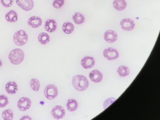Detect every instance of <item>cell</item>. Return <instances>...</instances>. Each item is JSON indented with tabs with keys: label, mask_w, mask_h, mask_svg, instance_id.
<instances>
[{
	"label": "cell",
	"mask_w": 160,
	"mask_h": 120,
	"mask_svg": "<svg viewBox=\"0 0 160 120\" xmlns=\"http://www.w3.org/2000/svg\"><path fill=\"white\" fill-rule=\"evenodd\" d=\"M72 84L74 88L79 92L86 90L89 86V81L87 78L81 74L73 76L72 79Z\"/></svg>",
	"instance_id": "cell-1"
},
{
	"label": "cell",
	"mask_w": 160,
	"mask_h": 120,
	"mask_svg": "<svg viewBox=\"0 0 160 120\" xmlns=\"http://www.w3.org/2000/svg\"><path fill=\"white\" fill-rule=\"evenodd\" d=\"M8 58L11 64L14 65H18L24 60V52L21 49H15L9 53Z\"/></svg>",
	"instance_id": "cell-2"
},
{
	"label": "cell",
	"mask_w": 160,
	"mask_h": 120,
	"mask_svg": "<svg viewBox=\"0 0 160 120\" xmlns=\"http://www.w3.org/2000/svg\"><path fill=\"white\" fill-rule=\"evenodd\" d=\"M28 36L24 30L18 31L14 33L13 40L15 45L18 46H22L27 43Z\"/></svg>",
	"instance_id": "cell-3"
},
{
	"label": "cell",
	"mask_w": 160,
	"mask_h": 120,
	"mask_svg": "<svg viewBox=\"0 0 160 120\" xmlns=\"http://www.w3.org/2000/svg\"><path fill=\"white\" fill-rule=\"evenodd\" d=\"M44 94L48 99L53 100L58 95V87L53 84H49L44 89Z\"/></svg>",
	"instance_id": "cell-4"
},
{
	"label": "cell",
	"mask_w": 160,
	"mask_h": 120,
	"mask_svg": "<svg viewBox=\"0 0 160 120\" xmlns=\"http://www.w3.org/2000/svg\"><path fill=\"white\" fill-rule=\"evenodd\" d=\"M17 5L24 11H30L33 9L34 3L33 0H16Z\"/></svg>",
	"instance_id": "cell-5"
},
{
	"label": "cell",
	"mask_w": 160,
	"mask_h": 120,
	"mask_svg": "<svg viewBox=\"0 0 160 120\" xmlns=\"http://www.w3.org/2000/svg\"><path fill=\"white\" fill-rule=\"evenodd\" d=\"M65 108L61 105H57L53 108L51 111V114L55 119H62L66 115Z\"/></svg>",
	"instance_id": "cell-6"
},
{
	"label": "cell",
	"mask_w": 160,
	"mask_h": 120,
	"mask_svg": "<svg viewBox=\"0 0 160 120\" xmlns=\"http://www.w3.org/2000/svg\"><path fill=\"white\" fill-rule=\"evenodd\" d=\"M32 101L28 97H22L18 100L17 106L20 111L24 112L29 109L32 105Z\"/></svg>",
	"instance_id": "cell-7"
},
{
	"label": "cell",
	"mask_w": 160,
	"mask_h": 120,
	"mask_svg": "<svg viewBox=\"0 0 160 120\" xmlns=\"http://www.w3.org/2000/svg\"><path fill=\"white\" fill-rule=\"evenodd\" d=\"M135 22L130 18L122 19L120 22V26L122 30L125 31H131L135 27Z\"/></svg>",
	"instance_id": "cell-8"
},
{
	"label": "cell",
	"mask_w": 160,
	"mask_h": 120,
	"mask_svg": "<svg viewBox=\"0 0 160 120\" xmlns=\"http://www.w3.org/2000/svg\"><path fill=\"white\" fill-rule=\"evenodd\" d=\"M103 55L104 57L109 60L116 59L119 56V53L117 50L111 47L105 49L103 52Z\"/></svg>",
	"instance_id": "cell-9"
},
{
	"label": "cell",
	"mask_w": 160,
	"mask_h": 120,
	"mask_svg": "<svg viewBox=\"0 0 160 120\" xmlns=\"http://www.w3.org/2000/svg\"><path fill=\"white\" fill-rule=\"evenodd\" d=\"M81 64L85 69H88L93 67L95 65V60L91 56H86L81 60Z\"/></svg>",
	"instance_id": "cell-10"
},
{
	"label": "cell",
	"mask_w": 160,
	"mask_h": 120,
	"mask_svg": "<svg viewBox=\"0 0 160 120\" xmlns=\"http://www.w3.org/2000/svg\"><path fill=\"white\" fill-rule=\"evenodd\" d=\"M118 35L116 32L112 30H108L104 33V38L106 42L112 43L117 41Z\"/></svg>",
	"instance_id": "cell-11"
},
{
	"label": "cell",
	"mask_w": 160,
	"mask_h": 120,
	"mask_svg": "<svg viewBox=\"0 0 160 120\" xmlns=\"http://www.w3.org/2000/svg\"><path fill=\"white\" fill-rule=\"evenodd\" d=\"M43 21L41 18L38 16H32L28 21V24L33 28H37L42 25Z\"/></svg>",
	"instance_id": "cell-12"
},
{
	"label": "cell",
	"mask_w": 160,
	"mask_h": 120,
	"mask_svg": "<svg viewBox=\"0 0 160 120\" xmlns=\"http://www.w3.org/2000/svg\"><path fill=\"white\" fill-rule=\"evenodd\" d=\"M58 28V24L53 19H49L46 21L45 29L47 31L52 33L56 31Z\"/></svg>",
	"instance_id": "cell-13"
},
{
	"label": "cell",
	"mask_w": 160,
	"mask_h": 120,
	"mask_svg": "<svg viewBox=\"0 0 160 120\" xmlns=\"http://www.w3.org/2000/svg\"><path fill=\"white\" fill-rule=\"evenodd\" d=\"M89 78L92 82L97 83L101 82L103 79V74L100 71L94 70L90 73Z\"/></svg>",
	"instance_id": "cell-14"
},
{
	"label": "cell",
	"mask_w": 160,
	"mask_h": 120,
	"mask_svg": "<svg viewBox=\"0 0 160 120\" xmlns=\"http://www.w3.org/2000/svg\"><path fill=\"white\" fill-rule=\"evenodd\" d=\"M5 90L7 93L12 95L16 94L18 88L17 84L14 82H9L6 84L5 86Z\"/></svg>",
	"instance_id": "cell-15"
},
{
	"label": "cell",
	"mask_w": 160,
	"mask_h": 120,
	"mask_svg": "<svg viewBox=\"0 0 160 120\" xmlns=\"http://www.w3.org/2000/svg\"><path fill=\"white\" fill-rule=\"evenodd\" d=\"M112 6L116 10L121 11L126 9L127 3L125 0H114L112 3Z\"/></svg>",
	"instance_id": "cell-16"
},
{
	"label": "cell",
	"mask_w": 160,
	"mask_h": 120,
	"mask_svg": "<svg viewBox=\"0 0 160 120\" xmlns=\"http://www.w3.org/2000/svg\"><path fill=\"white\" fill-rule=\"evenodd\" d=\"M5 18L6 20L8 22H16L18 19L17 12L13 10H11L6 14Z\"/></svg>",
	"instance_id": "cell-17"
},
{
	"label": "cell",
	"mask_w": 160,
	"mask_h": 120,
	"mask_svg": "<svg viewBox=\"0 0 160 120\" xmlns=\"http://www.w3.org/2000/svg\"><path fill=\"white\" fill-rule=\"evenodd\" d=\"M62 30L65 34L72 33L74 30V26L71 22H66L63 24Z\"/></svg>",
	"instance_id": "cell-18"
},
{
	"label": "cell",
	"mask_w": 160,
	"mask_h": 120,
	"mask_svg": "<svg viewBox=\"0 0 160 120\" xmlns=\"http://www.w3.org/2000/svg\"><path fill=\"white\" fill-rule=\"evenodd\" d=\"M50 37L48 34L46 32H41L39 34L38 36V40L39 42L42 45H45L49 42Z\"/></svg>",
	"instance_id": "cell-19"
},
{
	"label": "cell",
	"mask_w": 160,
	"mask_h": 120,
	"mask_svg": "<svg viewBox=\"0 0 160 120\" xmlns=\"http://www.w3.org/2000/svg\"><path fill=\"white\" fill-rule=\"evenodd\" d=\"M117 71L120 77H125L126 76H128L130 74V69L125 65L119 66Z\"/></svg>",
	"instance_id": "cell-20"
},
{
	"label": "cell",
	"mask_w": 160,
	"mask_h": 120,
	"mask_svg": "<svg viewBox=\"0 0 160 120\" xmlns=\"http://www.w3.org/2000/svg\"><path fill=\"white\" fill-rule=\"evenodd\" d=\"M78 108V103L76 100L70 99L68 100L67 103V108L68 111L73 112L76 111Z\"/></svg>",
	"instance_id": "cell-21"
},
{
	"label": "cell",
	"mask_w": 160,
	"mask_h": 120,
	"mask_svg": "<svg viewBox=\"0 0 160 120\" xmlns=\"http://www.w3.org/2000/svg\"><path fill=\"white\" fill-rule=\"evenodd\" d=\"M74 23L76 24H81L85 22V17L80 12H76L72 16Z\"/></svg>",
	"instance_id": "cell-22"
},
{
	"label": "cell",
	"mask_w": 160,
	"mask_h": 120,
	"mask_svg": "<svg viewBox=\"0 0 160 120\" xmlns=\"http://www.w3.org/2000/svg\"><path fill=\"white\" fill-rule=\"evenodd\" d=\"M2 116L4 120H12L14 118L13 113L10 109L6 110L3 111Z\"/></svg>",
	"instance_id": "cell-23"
},
{
	"label": "cell",
	"mask_w": 160,
	"mask_h": 120,
	"mask_svg": "<svg viewBox=\"0 0 160 120\" xmlns=\"http://www.w3.org/2000/svg\"><path fill=\"white\" fill-rule=\"evenodd\" d=\"M31 88L34 91L38 92L40 90V84L38 80L36 79H31L30 82Z\"/></svg>",
	"instance_id": "cell-24"
},
{
	"label": "cell",
	"mask_w": 160,
	"mask_h": 120,
	"mask_svg": "<svg viewBox=\"0 0 160 120\" xmlns=\"http://www.w3.org/2000/svg\"><path fill=\"white\" fill-rule=\"evenodd\" d=\"M65 0H54L52 3V5L56 9H60L64 6Z\"/></svg>",
	"instance_id": "cell-25"
},
{
	"label": "cell",
	"mask_w": 160,
	"mask_h": 120,
	"mask_svg": "<svg viewBox=\"0 0 160 120\" xmlns=\"http://www.w3.org/2000/svg\"><path fill=\"white\" fill-rule=\"evenodd\" d=\"M8 97L6 95H0V108H4L9 104Z\"/></svg>",
	"instance_id": "cell-26"
},
{
	"label": "cell",
	"mask_w": 160,
	"mask_h": 120,
	"mask_svg": "<svg viewBox=\"0 0 160 120\" xmlns=\"http://www.w3.org/2000/svg\"><path fill=\"white\" fill-rule=\"evenodd\" d=\"M14 0H0L2 5L6 8L11 7L12 6Z\"/></svg>",
	"instance_id": "cell-27"
},
{
	"label": "cell",
	"mask_w": 160,
	"mask_h": 120,
	"mask_svg": "<svg viewBox=\"0 0 160 120\" xmlns=\"http://www.w3.org/2000/svg\"><path fill=\"white\" fill-rule=\"evenodd\" d=\"M116 99L115 98H110L105 100L103 104L104 109H106L109 106V105L113 103V102L115 101Z\"/></svg>",
	"instance_id": "cell-28"
},
{
	"label": "cell",
	"mask_w": 160,
	"mask_h": 120,
	"mask_svg": "<svg viewBox=\"0 0 160 120\" xmlns=\"http://www.w3.org/2000/svg\"><path fill=\"white\" fill-rule=\"evenodd\" d=\"M20 120H32V118L30 117H29V116H25L23 117H22V119Z\"/></svg>",
	"instance_id": "cell-29"
},
{
	"label": "cell",
	"mask_w": 160,
	"mask_h": 120,
	"mask_svg": "<svg viewBox=\"0 0 160 120\" xmlns=\"http://www.w3.org/2000/svg\"><path fill=\"white\" fill-rule=\"evenodd\" d=\"M2 61L1 60V59H0V68L2 67Z\"/></svg>",
	"instance_id": "cell-30"
}]
</instances>
